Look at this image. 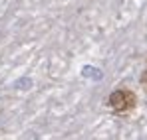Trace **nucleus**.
<instances>
[{"label": "nucleus", "instance_id": "obj_2", "mask_svg": "<svg viewBox=\"0 0 147 140\" xmlns=\"http://www.w3.org/2000/svg\"><path fill=\"white\" fill-rule=\"evenodd\" d=\"M141 81H143V83L147 85V69H145V75H143V79H141Z\"/></svg>", "mask_w": 147, "mask_h": 140}, {"label": "nucleus", "instance_id": "obj_1", "mask_svg": "<svg viewBox=\"0 0 147 140\" xmlns=\"http://www.w3.org/2000/svg\"><path fill=\"white\" fill-rule=\"evenodd\" d=\"M137 105V95L133 93L131 89H115L107 95V107L115 113V115H127L135 109Z\"/></svg>", "mask_w": 147, "mask_h": 140}]
</instances>
